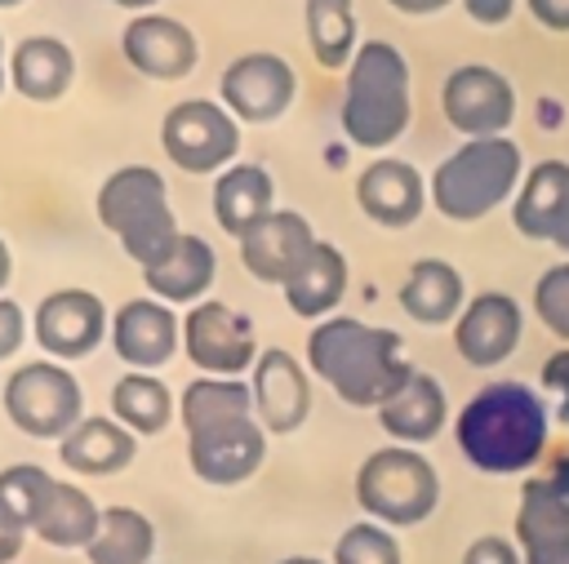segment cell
<instances>
[{"label": "cell", "mask_w": 569, "mask_h": 564, "mask_svg": "<svg viewBox=\"0 0 569 564\" xmlns=\"http://www.w3.org/2000/svg\"><path fill=\"white\" fill-rule=\"evenodd\" d=\"M307 369L338 391L351 409H382L418 364L405 360L396 329L365 324L356 315H329L307 333Z\"/></svg>", "instance_id": "obj_1"}, {"label": "cell", "mask_w": 569, "mask_h": 564, "mask_svg": "<svg viewBox=\"0 0 569 564\" xmlns=\"http://www.w3.org/2000/svg\"><path fill=\"white\" fill-rule=\"evenodd\" d=\"M551 409L525 382H489L480 386L453 422V440L462 457L485 475H525L547 449Z\"/></svg>", "instance_id": "obj_2"}, {"label": "cell", "mask_w": 569, "mask_h": 564, "mask_svg": "<svg viewBox=\"0 0 569 564\" xmlns=\"http://www.w3.org/2000/svg\"><path fill=\"white\" fill-rule=\"evenodd\" d=\"M342 107L338 124L351 147L360 151H387L405 138L413 120V93H409V62L391 40H360L351 67L342 71Z\"/></svg>", "instance_id": "obj_3"}, {"label": "cell", "mask_w": 569, "mask_h": 564, "mask_svg": "<svg viewBox=\"0 0 569 564\" xmlns=\"http://www.w3.org/2000/svg\"><path fill=\"white\" fill-rule=\"evenodd\" d=\"M525 178V151L511 138H462L458 151H449L431 178L427 195L431 209L449 222H480L507 200H516Z\"/></svg>", "instance_id": "obj_4"}, {"label": "cell", "mask_w": 569, "mask_h": 564, "mask_svg": "<svg viewBox=\"0 0 569 564\" xmlns=\"http://www.w3.org/2000/svg\"><path fill=\"white\" fill-rule=\"evenodd\" d=\"M93 209H98V222L116 235V244L138 266L160 262L173 249V240L182 235L173 204H169V187H164L160 169H151V164L111 169L93 195Z\"/></svg>", "instance_id": "obj_5"}, {"label": "cell", "mask_w": 569, "mask_h": 564, "mask_svg": "<svg viewBox=\"0 0 569 564\" xmlns=\"http://www.w3.org/2000/svg\"><path fill=\"white\" fill-rule=\"evenodd\" d=\"M356 502L387 528H413L440 506V475L422 449L382 444L356 471Z\"/></svg>", "instance_id": "obj_6"}, {"label": "cell", "mask_w": 569, "mask_h": 564, "mask_svg": "<svg viewBox=\"0 0 569 564\" xmlns=\"http://www.w3.org/2000/svg\"><path fill=\"white\" fill-rule=\"evenodd\" d=\"M4 417L31 440H62L84 417V391L62 360H31L4 377Z\"/></svg>", "instance_id": "obj_7"}, {"label": "cell", "mask_w": 569, "mask_h": 564, "mask_svg": "<svg viewBox=\"0 0 569 564\" xmlns=\"http://www.w3.org/2000/svg\"><path fill=\"white\" fill-rule=\"evenodd\" d=\"M160 151L182 173H222L240 155V120L218 98H182L160 120Z\"/></svg>", "instance_id": "obj_8"}, {"label": "cell", "mask_w": 569, "mask_h": 564, "mask_svg": "<svg viewBox=\"0 0 569 564\" xmlns=\"http://www.w3.org/2000/svg\"><path fill=\"white\" fill-rule=\"evenodd\" d=\"M182 351L204 377H244L253 369L258 338L244 311L227 306L222 298H204L182 315Z\"/></svg>", "instance_id": "obj_9"}, {"label": "cell", "mask_w": 569, "mask_h": 564, "mask_svg": "<svg viewBox=\"0 0 569 564\" xmlns=\"http://www.w3.org/2000/svg\"><path fill=\"white\" fill-rule=\"evenodd\" d=\"M445 124L462 138H507L516 120V89L489 62H462L440 84Z\"/></svg>", "instance_id": "obj_10"}, {"label": "cell", "mask_w": 569, "mask_h": 564, "mask_svg": "<svg viewBox=\"0 0 569 564\" xmlns=\"http://www.w3.org/2000/svg\"><path fill=\"white\" fill-rule=\"evenodd\" d=\"M298 98L293 67L271 49H249L231 58L218 75V102L240 124H276Z\"/></svg>", "instance_id": "obj_11"}, {"label": "cell", "mask_w": 569, "mask_h": 564, "mask_svg": "<svg viewBox=\"0 0 569 564\" xmlns=\"http://www.w3.org/2000/svg\"><path fill=\"white\" fill-rule=\"evenodd\" d=\"M187 462L191 471L213 489H236L258 475L267 462V431L253 413L209 422L200 431H187Z\"/></svg>", "instance_id": "obj_12"}, {"label": "cell", "mask_w": 569, "mask_h": 564, "mask_svg": "<svg viewBox=\"0 0 569 564\" xmlns=\"http://www.w3.org/2000/svg\"><path fill=\"white\" fill-rule=\"evenodd\" d=\"M31 333L40 351L53 360H84L107 342L111 315L93 289H53L40 298L31 315Z\"/></svg>", "instance_id": "obj_13"}, {"label": "cell", "mask_w": 569, "mask_h": 564, "mask_svg": "<svg viewBox=\"0 0 569 564\" xmlns=\"http://www.w3.org/2000/svg\"><path fill=\"white\" fill-rule=\"evenodd\" d=\"M453 351L471 364V369H498L502 360L516 355L520 338H525V311L511 293L502 289H485L476 298H467L462 315L453 320Z\"/></svg>", "instance_id": "obj_14"}, {"label": "cell", "mask_w": 569, "mask_h": 564, "mask_svg": "<svg viewBox=\"0 0 569 564\" xmlns=\"http://www.w3.org/2000/svg\"><path fill=\"white\" fill-rule=\"evenodd\" d=\"M107 342L116 346V355L138 369V373H151V369H164L178 346H182V315L160 302V298H129L111 311V333Z\"/></svg>", "instance_id": "obj_15"}, {"label": "cell", "mask_w": 569, "mask_h": 564, "mask_svg": "<svg viewBox=\"0 0 569 564\" xmlns=\"http://www.w3.org/2000/svg\"><path fill=\"white\" fill-rule=\"evenodd\" d=\"M124 62L147 80H182L200 62V40L182 18L169 13H133L120 31Z\"/></svg>", "instance_id": "obj_16"}, {"label": "cell", "mask_w": 569, "mask_h": 564, "mask_svg": "<svg viewBox=\"0 0 569 564\" xmlns=\"http://www.w3.org/2000/svg\"><path fill=\"white\" fill-rule=\"evenodd\" d=\"M253 391V417L267 435H289L311 417V377L298 355L284 346H267L249 369Z\"/></svg>", "instance_id": "obj_17"}, {"label": "cell", "mask_w": 569, "mask_h": 564, "mask_svg": "<svg viewBox=\"0 0 569 564\" xmlns=\"http://www.w3.org/2000/svg\"><path fill=\"white\" fill-rule=\"evenodd\" d=\"M316 226L293 213V209H271L262 222H253L236 244H240V262L253 280L262 284H289L298 275V266L307 262V253L316 249Z\"/></svg>", "instance_id": "obj_18"}, {"label": "cell", "mask_w": 569, "mask_h": 564, "mask_svg": "<svg viewBox=\"0 0 569 564\" xmlns=\"http://www.w3.org/2000/svg\"><path fill=\"white\" fill-rule=\"evenodd\" d=\"M356 204L369 222H378L387 231H400V226H413L422 218L431 195H427V178L409 160L378 155L356 178Z\"/></svg>", "instance_id": "obj_19"}, {"label": "cell", "mask_w": 569, "mask_h": 564, "mask_svg": "<svg viewBox=\"0 0 569 564\" xmlns=\"http://www.w3.org/2000/svg\"><path fill=\"white\" fill-rule=\"evenodd\" d=\"M213 275H218V253L196 231H182L160 262L142 266L147 293L160 298V302H169V306H196V302H204Z\"/></svg>", "instance_id": "obj_20"}, {"label": "cell", "mask_w": 569, "mask_h": 564, "mask_svg": "<svg viewBox=\"0 0 569 564\" xmlns=\"http://www.w3.org/2000/svg\"><path fill=\"white\" fill-rule=\"evenodd\" d=\"M102 524V506L76 480H49L31 515V537L58 551H84Z\"/></svg>", "instance_id": "obj_21"}, {"label": "cell", "mask_w": 569, "mask_h": 564, "mask_svg": "<svg viewBox=\"0 0 569 564\" xmlns=\"http://www.w3.org/2000/svg\"><path fill=\"white\" fill-rule=\"evenodd\" d=\"M209 204H213V222L231 240H240L253 222H262L276 209V178L253 160H236L222 173H213Z\"/></svg>", "instance_id": "obj_22"}, {"label": "cell", "mask_w": 569, "mask_h": 564, "mask_svg": "<svg viewBox=\"0 0 569 564\" xmlns=\"http://www.w3.org/2000/svg\"><path fill=\"white\" fill-rule=\"evenodd\" d=\"M138 457V435L120 426L111 413L107 417H80L62 440H58V462L71 475H116Z\"/></svg>", "instance_id": "obj_23"}, {"label": "cell", "mask_w": 569, "mask_h": 564, "mask_svg": "<svg viewBox=\"0 0 569 564\" xmlns=\"http://www.w3.org/2000/svg\"><path fill=\"white\" fill-rule=\"evenodd\" d=\"M76 80V53L58 36H22L9 49V84L27 102H58Z\"/></svg>", "instance_id": "obj_24"}, {"label": "cell", "mask_w": 569, "mask_h": 564, "mask_svg": "<svg viewBox=\"0 0 569 564\" xmlns=\"http://www.w3.org/2000/svg\"><path fill=\"white\" fill-rule=\"evenodd\" d=\"M569 209V160H538L525 169L520 191L511 200V222L525 240H551Z\"/></svg>", "instance_id": "obj_25"}, {"label": "cell", "mask_w": 569, "mask_h": 564, "mask_svg": "<svg viewBox=\"0 0 569 564\" xmlns=\"http://www.w3.org/2000/svg\"><path fill=\"white\" fill-rule=\"evenodd\" d=\"M445 404H449L445 400V386L427 369H413L409 382L378 409V426L396 444L418 449V444H427V440H436L445 431Z\"/></svg>", "instance_id": "obj_26"}, {"label": "cell", "mask_w": 569, "mask_h": 564, "mask_svg": "<svg viewBox=\"0 0 569 564\" xmlns=\"http://www.w3.org/2000/svg\"><path fill=\"white\" fill-rule=\"evenodd\" d=\"M467 306V284H462V271L445 258H418L400 284V311L418 324H453Z\"/></svg>", "instance_id": "obj_27"}, {"label": "cell", "mask_w": 569, "mask_h": 564, "mask_svg": "<svg viewBox=\"0 0 569 564\" xmlns=\"http://www.w3.org/2000/svg\"><path fill=\"white\" fill-rule=\"evenodd\" d=\"M569 533V453H556L542 475H525L516 502V546Z\"/></svg>", "instance_id": "obj_28"}, {"label": "cell", "mask_w": 569, "mask_h": 564, "mask_svg": "<svg viewBox=\"0 0 569 564\" xmlns=\"http://www.w3.org/2000/svg\"><path fill=\"white\" fill-rule=\"evenodd\" d=\"M347 293V258L338 244L316 240V249L307 253V262L298 266V275L284 284V306L302 320H329L338 311Z\"/></svg>", "instance_id": "obj_29"}, {"label": "cell", "mask_w": 569, "mask_h": 564, "mask_svg": "<svg viewBox=\"0 0 569 564\" xmlns=\"http://www.w3.org/2000/svg\"><path fill=\"white\" fill-rule=\"evenodd\" d=\"M111 417H116L120 426H129L138 440H142V435H160V431L178 417V400H173V391H169L156 373L129 369V373L116 377V386H111Z\"/></svg>", "instance_id": "obj_30"}, {"label": "cell", "mask_w": 569, "mask_h": 564, "mask_svg": "<svg viewBox=\"0 0 569 564\" xmlns=\"http://www.w3.org/2000/svg\"><path fill=\"white\" fill-rule=\"evenodd\" d=\"M156 524L138 506H102V524L84 546L89 564H151Z\"/></svg>", "instance_id": "obj_31"}, {"label": "cell", "mask_w": 569, "mask_h": 564, "mask_svg": "<svg viewBox=\"0 0 569 564\" xmlns=\"http://www.w3.org/2000/svg\"><path fill=\"white\" fill-rule=\"evenodd\" d=\"M302 27L311 58L325 71H347L360 36H356V4L351 0H302Z\"/></svg>", "instance_id": "obj_32"}, {"label": "cell", "mask_w": 569, "mask_h": 564, "mask_svg": "<svg viewBox=\"0 0 569 564\" xmlns=\"http://www.w3.org/2000/svg\"><path fill=\"white\" fill-rule=\"evenodd\" d=\"M240 413H253V391H249L244 377H204V373H196L178 395L182 431H200L209 422L240 417Z\"/></svg>", "instance_id": "obj_33"}, {"label": "cell", "mask_w": 569, "mask_h": 564, "mask_svg": "<svg viewBox=\"0 0 569 564\" xmlns=\"http://www.w3.org/2000/svg\"><path fill=\"white\" fill-rule=\"evenodd\" d=\"M329 564H405L400 542L387 524L378 520H356L338 533L333 542V560Z\"/></svg>", "instance_id": "obj_34"}, {"label": "cell", "mask_w": 569, "mask_h": 564, "mask_svg": "<svg viewBox=\"0 0 569 564\" xmlns=\"http://www.w3.org/2000/svg\"><path fill=\"white\" fill-rule=\"evenodd\" d=\"M53 475L44 471V466H36V462H13V466H4L0 471V506L31 533V515H36V506H40V493H44V484H49Z\"/></svg>", "instance_id": "obj_35"}, {"label": "cell", "mask_w": 569, "mask_h": 564, "mask_svg": "<svg viewBox=\"0 0 569 564\" xmlns=\"http://www.w3.org/2000/svg\"><path fill=\"white\" fill-rule=\"evenodd\" d=\"M533 315H538L560 342H569V262H551V266L533 280Z\"/></svg>", "instance_id": "obj_36"}, {"label": "cell", "mask_w": 569, "mask_h": 564, "mask_svg": "<svg viewBox=\"0 0 569 564\" xmlns=\"http://www.w3.org/2000/svg\"><path fill=\"white\" fill-rule=\"evenodd\" d=\"M462 564H525L516 537H502V533H480L467 551H462Z\"/></svg>", "instance_id": "obj_37"}, {"label": "cell", "mask_w": 569, "mask_h": 564, "mask_svg": "<svg viewBox=\"0 0 569 564\" xmlns=\"http://www.w3.org/2000/svg\"><path fill=\"white\" fill-rule=\"evenodd\" d=\"M27 342V311L13 298H0V360H13Z\"/></svg>", "instance_id": "obj_38"}, {"label": "cell", "mask_w": 569, "mask_h": 564, "mask_svg": "<svg viewBox=\"0 0 569 564\" xmlns=\"http://www.w3.org/2000/svg\"><path fill=\"white\" fill-rule=\"evenodd\" d=\"M542 386L556 395V417L569 422V346L542 360Z\"/></svg>", "instance_id": "obj_39"}, {"label": "cell", "mask_w": 569, "mask_h": 564, "mask_svg": "<svg viewBox=\"0 0 569 564\" xmlns=\"http://www.w3.org/2000/svg\"><path fill=\"white\" fill-rule=\"evenodd\" d=\"M520 555H525V564H569V533L520 542Z\"/></svg>", "instance_id": "obj_40"}, {"label": "cell", "mask_w": 569, "mask_h": 564, "mask_svg": "<svg viewBox=\"0 0 569 564\" xmlns=\"http://www.w3.org/2000/svg\"><path fill=\"white\" fill-rule=\"evenodd\" d=\"M462 9L476 27H502L516 13V0H462Z\"/></svg>", "instance_id": "obj_41"}, {"label": "cell", "mask_w": 569, "mask_h": 564, "mask_svg": "<svg viewBox=\"0 0 569 564\" xmlns=\"http://www.w3.org/2000/svg\"><path fill=\"white\" fill-rule=\"evenodd\" d=\"M525 9L533 13V22L538 27H547V31H569V0H525Z\"/></svg>", "instance_id": "obj_42"}, {"label": "cell", "mask_w": 569, "mask_h": 564, "mask_svg": "<svg viewBox=\"0 0 569 564\" xmlns=\"http://www.w3.org/2000/svg\"><path fill=\"white\" fill-rule=\"evenodd\" d=\"M27 542V528L0 506V564H18V551Z\"/></svg>", "instance_id": "obj_43"}, {"label": "cell", "mask_w": 569, "mask_h": 564, "mask_svg": "<svg viewBox=\"0 0 569 564\" xmlns=\"http://www.w3.org/2000/svg\"><path fill=\"white\" fill-rule=\"evenodd\" d=\"M391 9H400V13H409V18H427V13H440L445 4H453V0H387Z\"/></svg>", "instance_id": "obj_44"}, {"label": "cell", "mask_w": 569, "mask_h": 564, "mask_svg": "<svg viewBox=\"0 0 569 564\" xmlns=\"http://www.w3.org/2000/svg\"><path fill=\"white\" fill-rule=\"evenodd\" d=\"M9 280H13V253H9V244H4V235H0V298H4Z\"/></svg>", "instance_id": "obj_45"}, {"label": "cell", "mask_w": 569, "mask_h": 564, "mask_svg": "<svg viewBox=\"0 0 569 564\" xmlns=\"http://www.w3.org/2000/svg\"><path fill=\"white\" fill-rule=\"evenodd\" d=\"M565 120H560V107L556 102H542V129H560Z\"/></svg>", "instance_id": "obj_46"}, {"label": "cell", "mask_w": 569, "mask_h": 564, "mask_svg": "<svg viewBox=\"0 0 569 564\" xmlns=\"http://www.w3.org/2000/svg\"><path fill=\"white\" fill-rule=\"evenodd\" d=\"M551 244L569 253V209H565V218H560V226H556V235H551Z\"/></svg>", "instance_id": "obj_47"}, {"label": "cell", "mask_w": 569, "mask_h": 564, "mask_svg": "<svg viewBox=\"0 0 569 564\" xmlns=\"http://www.w3.org/2000/svg\"><path fill=\"white\" fill-rule=\"evenodd\" d=\"M116 9H129V13H147L151 4H160V0H111Z\"/></svg>", "instance_id": "obj_48"}, {"label": "cell", "mask_w": 569, "mask_h": 564, "mask_svg": "<svg viewBox=\"0 0 569 564\" xmlns=\"http://www.w3.org/2000/svg\"><path fill=\"white\" fill-rule=\"evenodd\" d=\"M9 84V53H4V36H0V93Z\"/></svg>", "instance_id": "obj_49"}, {"label": "cell", "mask_w": 569, "mask_h": 564, "mask_svg": "<svg viewBox=\"0 0 569 564\" xmlns=\"http://www.w3.org/2000/svg\"><path fill=\"white\" fill-rule=\"evenodd\" d=\"M280 564H325V560H316V555H289V560H280Z\"/></svg>", "instance_id": "obj_50"}, {"label": "cell", "mask_w": 569, "mask_h": 564, "mask_svg": "<svg viewBox=\"0 0 569 564\" xmlns=\"http://www.w3.org/2000/svg\"><path fill=\"white\" fill-rule=\"evenodd\" d=\"M13 4H22V0H0V9H13Z\"/></svg>", "instance_id": "obj_51"}]
</instances>
